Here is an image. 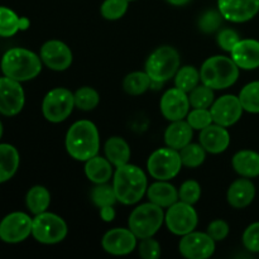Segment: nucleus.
Returning <instances> with one entry per match:
<instances>
[{"label": "nucleus", "mask_w": 259, "mask_h": 259, "mask_svg": "<svg viewBox=\"0 0 259 259\" xmlns=\"http://www.w3.org/2000/svg\"><path fill=\"white\" fill-rule=\"evenodd\" d=\"M129 7V0H104L100 13L106 20H118L124 17Z\"/></svg>", "instance_id": "37"}, {"label": "nucleus", "mask_w": 259, "mask_h": 259, "mask_svg": "<svg viewBox=\"0 0 259 259\" xmlns=\"http://www.w3.org/2000/svg\"><path fill=\"white\" fill-rule=\"evenodd\" d=\"M218 10L228 22L245 23L259 13V0H218Z\"/></svg>", "instance_id": "16"}, {"label": "nucleus", "mask_w": 259, "mask_h": 259, "mask_svg": "<svg viewBox=\"0 0 259 259\" xmlns=\"http://www.w3.org/2000/svg\"><path fill=\"white\" fill-rule=\"evenodd\" d=\"M201 197V186L195 180H187L181 185L179 190L180 201L195 205Z\"/></svg>", "instance_id": "39"}, {"label": "nucleus", "mask_w": 259, "mask_h": 259, "mask_svg": "<svg viewBox=\"0 0 259 259\" xmlns=\"http://www.w3.org/2000/svg\"><path fill=\"white\" fill-rule=\"evenodd\" d=\"M25 95L19 81L9 77H0V113L14 116L24 108Z\"/></svg>", "instance_id": "13"}, {"label": "nucleus", "mask_w": 259, "mask_h": 259, "mask_svg": "<svg viewBox=\"0 0 259 259\" xmlns=\"http://www.w3.org/2000/svg\"><path fill=\"white\" fill-rule=\"evenodd\" d=\"M138 252L143 259H157L161 255V244L153 237L143 238L138 245Z\"/></svg>", "instance_id": "41"}, {"label": "nucleus", "mask_w": 259, "mask_h": 259, "mask_svg": "<svg viewBox=\"0 0 259 259\" xmlns=\"http://www.w3.org/2000/svg\"><path fill=\"white\" fill-rule=\"evenodd\" d=\"M73 96H75V106L83 111L94 110L100 103V95L98 91L89 86L80 88L73 94Z\"/></svg>", "instance_id": "33"}, {"label": "nucleus", "mask_w": 259, "mask_h": 259, "mask_svg": "<svg viewBox=\"0 0 259 259\" xmlns=\"http://www.w3.org/2000/svg\"><path fill=\"white\" fill-rule=\"evenodd\" d=\"M239 100L245 111L259 114V81L247 83L240 91Z\"/></svg>", "instance_id": "32"}, {"label": "nucleus", "mask_w": 259, "mask_h": 259, "mask_svg": "<svg viewBox=\"0 0 259 259\" xmlns=\"http://www.w3.org/2000/svg\"><path fill=\"white\" fill-rule=\"evenodd\" d=\"M179 152L181 156L182 166L189 167V168H196L201 166L206 158V151L201 144L189 143Z\"/></svg>", "instance_id": "31"}, {"label": "nucleus", "mask_w": 259, "mask_h": 259, "mask_svg": "<svg viewBox=\"0 0 259 259\" xmlns=\"http://www.w3.org/2000/svg\"><path fill=\"white\" fill-rule=\"evenodd\" d=\"M67 153L73 159L86 162L98 156L100 149V134L95 124L90 120H78L67 131L65 139Z\"/></svg>", "instance_id": "1"}, {"label": "nucleus", "mask_w": 259, "mask_h": 259, "mask_svg": "<svg viewBox=\"0 0 259 259\" xmlns=\"http://www.w3.org/2000/svg\"><path fill=\"white\" fill-rule=\"evenodd\" d=\"M186 120L195 131H202L204 128L209 126L210 124L214 123L211 111L209 109H192L187 114Z\"/></svg>", "instance_id": "38"}, {"label": "nucleus", "mask_w": 259, "mask_h": 259, "mask_svg": "<svg viewBox=\"0 0 259 259\" xmlns=\"http://www.w3.org/2000/svg\"><path fill=\"white\" fill-rule=\"evenodd\" d=\"M2 136H3V124L2 121H0V138H2Z\"/></svg>", "instance_id": "47"}, {"label": "nucleus", "mask_w": 259, "mask_h": 259, "mask_svg": "<svg viewBox=\"0 0 259 259\" xmlns=\"http://www.w3.org/2000/svg\"><path fill=\"white\" fill-rule=\"evenodd\" d=\"M152 85V80L147 72H141V71H136L124 77L123 81V89L126 94L129 95H142L146 93Z\"/></svg>", "instance_id": "29"}, {"label": "nucleus", "mask_w": 259, "mask_h": 259, "mask_svg": "<svg viewBox=\"0 0 259 259\" xmlns=\"http://www.w3.org/2000/svg\"><path fill=\"white\" fill-rule=\"evenodd\" d=\"M182 167L180 152L174 148H158L149 156L147 169L157 181H169L180 174Z\"/></svg>", "instance_id": "8"}, {"label": "nucleus", "mask_w": 259, "mask_h": 259, "mask_svg": "<svg viewBox=\"0 0 259 259\" xmlns=\"http://www.w3.org/2000/svg\"><path fill=\"white\" fill-rule=\"evenodd\" d=\"M164 223L163 207L147 202L137 206L129 215V229L137 235L138 239L153 237Z\"/></svg>", "instance_id": "6"}, {"label": "nucleus", "mask_w": 259, "mask_h": 259, "mask_svg": "<svg viewBox=\"0 0 259 259\" xmlns=\"http://www.w3.org/2000/svg\"><path fill=\"white\" fill-rule=\"evenodd\" d=\"M207 234L215 240V242H222L229 234V225L227 222L222 219H217L211 222L207 227Z\"/></svg>", "instance_id": "44"}, {"label": "nucleus", "mask_w": 259, "mask_h": 259, "mask_svg": "<svg viewBox=\"0 0 259 259\" xmlns=\"http://www.w3.org/2000/svg\"><path fill=\"white\" fill-rule=\"evenodd\" d=\"M192 136H194V129L191 128L187 120H176L171 121L164 132V142L166 146L169 148H174L176 151L184 148L189 143H191Z\"/></svg>", "instance_id": "22"}, {"label": "nucleus", "mask_w": 259, "mask_h": 259, "mask_svg": "<svg viewBox=\"0 0 259 259\" xmlns=\"http://www.w3.org/2000/svg\"><path fill=\"white\" fill-rule=\"evenodd\" d=\"M113 187L116 199L124 205H134L147 194L148 181L143 169L136 164L116 167L113 177Z\"/></svg>", "instance_id": "2"}, {"label": "nucleus", "mask_w": 259, "mask_h": 259, "mask_svg": "<svg viewBox=\"0 0 259 259\" xmlns=\"http://www.w3.org/2000/svg\"><path fill=\"white\" fill-rule=\"evenodd\" d=\"M239 77V67L227 56H212L201 66L200 78L201 83L212 90H225L237 82Z\"/></svg>", "instance_id": "4"}, {"label": "nucleus", "mask_w": 259, "mask_h": 259, "mask_svg": "<svg viewBox=\"0 0 259 259\" xmlns=\"http://www.w3.org/2000/svg\"><path fill=\"white\" fill-rule=\"evenodd\" d=\"M215 243L207 233L191 232L180 240L179 250L187 259H207L214 254Z\"/></svg>", "instance_id": "12"}, {"label": "nucleus", "mask_w": 259, "mask_h": 259, "mask_svg": "<svg viewBox=\"0 0 259 259\" xmlns=\"http://www.w3.org/2000/svg\"><path fill=\"white\" fill-rule=\"evenodd\" d=\"M25 204L29 211L34 215L47 211L51 204L50 191L43 186H33L25 196Z\"/></svg>", "instance_id": "28"}, {"label": "nucleus", "mask_w": 259, "mask_h": 259, "mask_svg": "<svg viewBox=\"0 0 259 259\" xmlns=\"http://www.w3.org/2000/svg\"><path fill=\"white\" fill-rule=\"evenodd\" d=\"M210 111H211L212 120L215 124L232 126L237 121H239L244 109L240 103L239 96L224 95L212 103Z\"/></svg>", "instance_id": "14"}, {"label": "nucleus", "mask_w": 259, "mask_h": 259, "mask_svg": "<svg viewBox=\"0 0 259 259\" xmlns=\"http://www.w3.org/2000/svg\"><path fill=\"white\" fill-rule=\"evenodd\" d=\"M40 60L51 70L65 71L72 65V51L61 40H48L40 47Z\"/></svg>", "instance_id": "17"}, {"label": "nucleus", "mask_w": 259, "mask_h": 259, "mask_svg": "<svg viewBox=\"0 0 259 259\" xmlns=\"http://www.w3.org/2000/svg\"><path fill=\"white\" fill-rule=\"evenodd\" d=\"M200 144L207 153L219 154L228 149L230 144V134L227 126L219 124H210L209 126L200 131Z\"/></svg>", "instance_id": "19"}, {"label": "nucleus", "mask_w": 259, "mask_h": 259, "mask_svg": "<svg viewBox=\"0 0 259 259\" xmlns=\"http://www.w3.org/2000/svg\"><path fill=\"white\" fill-rule=\"evenodd\" d=\"M75 108V96L68 89L56 88L46 94L42 103L43 116L51 123L65 121Z\"/></svg>", "instance_id": "9"}, {"label": "nucleus", "mask_w": 259, "mask_h": 259, "mask_svg": "<svg viewBox=\"0 0 259 259\" xmlns=\"http://www.w3.org/2000/svg\"><path fill=\"white\" fill-rule=\"evenodd\" d=\"M20 30V18L7 7H0V37H12Z\"/></svg>", "instance_id": "34"}, {"label": "nucleus", "mask_w": 259, "mask_h": 259, "mask_svg": "<svg viewBox=\"0 0 259 259\" xmlns=\"http://www.w3.org/2000/svg\"><path fill=\"white\" fill-rule=\"evenodd\" d=\"M2 71L4 76L19 82L29 81L42 71V60L27 48H12L3 56Z\"/></svg>", "instance_id": "3"}, {"label": "nucleus", "mask_w": 259, "mask_h": 259, "mask_svg": "<svg viewBox=\"0 0 259 259\" xmlns=\"http://www.w3.org/2000/svg\"><path fill=\"white\" fill-rule=\"evenodd\" d=\"M232 60L242 70H255L259 67V40L240 39L232 50Z\"/></svg>", "instance_id": "20"}, {"label": "nucleus", "mask_w": 259, "mask_h": 259, "mask_svg": "<svg viewBox=\"0 0 259 259\" xmlns=\"http://www.w3.org/2000/svg\"><path fill=\"white\" fill-rule=\"evenodd\" d=\"M239 40V34H238L234 29H230V28L222 29L219 32V34H218V45L220 46V48L227 51V52H232L234 46L237 45Z\"/></svg>", "instance_id": "43"}, {"label": "nucleus", "mask_w": 259, "mask_h": 259, "mask_svg": "<svg viewBox=\"0 0 259 259\" xmlns=\"http://www.w3.org/2000/svg\"><path fill=\"white\" fill-rule=\"evenodd\" d=\"M91 201L100 209L105 206H114L118 199H116L113 185H108V182L96 185L91 191Z\"/></svg>", "instance_id": "35"}, {"label": "nucleus", "mask_w": 259, "mask_h": 259, "mask_svg": "<svg viewBox=\"0 0 259 259\" xmlns=\"http://www.w3.org/2000/svg\"><path fill=\"white\" fill-rule=\"evenodd\" d=\"M19 167V153L12 144H0V184L12 179Z\"/></svg>", "instance_id": "27"}, {"label": "nucleus", "mask_w": 259, "mask_h": 259, "mask_svg": "<svg viewBox=\"0 0 259 259\" xmlns=\"http://www.w3.org/2000/svg\"><path fill=\"white\" fill-rule=\"evenodd\" d=\"M85 175L95 185L106 184L114 176L113 164L106 157L95 156L85 162Z\"/></svg>", "instance_id": "25"}, {"label": "nucleus", "mask_w": 259, "mask_h": 259, "mask_svg": "<svg viewBox=\"0 0 259 259\" xmlns=\"http://www.w3.org/2000/svg\"><path fill=\"white\" fill-rule=\"evenodd\" d=\"M200 81H201L200 71L196 70L194 66H184V67L179 68L175 75V86L187 94L194 90L199 85Z\"/></svg>", "instance_id": "30"}, {"label": "nucleus", "mask_w": 259, "mask_h": 259, "mask_svg": "<svg viewBox=\"0 0 259 259\" xmlns=\"http://www.w3.org/2000/svg\"><path fill=\"white\" fill-rule=\"evenodd\" d=\"M105 157L110 161L114 167H120L129 163L131 159V147L120 137H111L106 141L105 147Z\"/></svg>", "instance_id": "26"}, {"label": "nucleus", "mask_w": 259, "mask_h": 259, "mask_svg": "<svg viewBox=\"0 0 259 259\" xmlns=\"http://www.w3.org/2000/svg\"><path fill=\"white\" fill-rule=\"evenodd\" d=\"M233 168L238 175L247 179L259 176V153L250 149L237 152L232 159Z\"/></svg>", "instance_id": "23"}, {"label": "nucleus", "mask_w": 259, "mask_h": 259, "mask_svg": "<svg viewBox=\"0 0 259 259\" xmlns=\"http://www.w3.org/2000/svg\"><path fill=\"white\" fill-rule=\"evenodd\" d=\"M167 2H168L169 4H172V5H177V7H181V5L187 4L190 0H167Z\"/></svg>", "instance_id": "46"}, {"label": "nucleus", "mask_w": 259, "mask_h": 259, "mask_svg": "<svg viewBox=\"0 0 259 259\" xmlns=\"http://www.w3.org/2000/svg\"><path fill=\"white\" fill-rule=\"evenodd\" d=\"M189 100L194 109H209L214 103V90L204 83L197 85L189 93Z\"/></svg>", "instance_id": "36"}, {"label": "nucleus", "mask_w": 259, "mask_h": 259, "mask_svg": "<svg viewBox=\"0 0 259 259\" xmlns=\"http://www.w3.org/2000/svg\"><path fill=\"white\" fill-rule=\"evenodd\" d=\"M147 196L149 201L161 207H169L180 200L176 187L167 181H157L148 186Z\"/></svg>", "instance_id": "24"}, {"label": "nucleus", "mask_w": 259, "mask_h": 259, "mask_svg": "<svg viewBox=\"0 0 259 259\" xmlns=\"http://www.w3.org/2000/svg\"><path fill=\"white\" fill-rule=\"evenodd\" d=\"M137 235L131 229L115 228L105 233L101 240L104 250L113 255H126L137 248Z\"/></svg>", "instance_id": "18"}, {"label": "nucleus", "mask_w": 259, "mask_h": 259, "mask_svg": "<svg viewBox=\"0 0 259 259\" xmlns=\"http://www.w3.org/2000/svg\"><path fill=\"white\" fill-rule=\"evenodd\" d=\"M164 223L171 233L175 235H184L194 232L199 223L196 210L194 205L184 201H177L168 207L164 214Z\"/></svg>", "instance_id": "10"}, {"label": "nucleus", "mask_w": 259, "mask_h": 259, "mask_svg": "<svg viewBox=\"0 0 259 259\" xmlns=\"http://www.w3.org/2000/svg\"><path fill=\"white\" fill-rule=\"evenodd\" d=\"M224 17L219 10H209L204 13L199 19V28L204 33H212L218 30L222 25Z\"/></svg>", "instance_id": "40"}, {"label": "nucleus", "mask_w": 259, "mask_h": 259, "mask_svg": "<svg viewBox=\"0 0 259 259\" xmlns=\"http://www.w3.org/2000/svg\"><path fill=\"white\" fill-rule=\"evenodd\" d=\"M181 58L171 46H162L149 55L146 62V72L152 82L163 83L175 77L180 68Z\"/></svg>", "instance_id": "5"}, {"label": "nucleus", "mask_w": 259, "mask_h": 259, "mask_svg": "<svg viewBox=\"0 0 259 259\" xmlns=\"http://www.w3.org/2000/svg\"><path fill=\"white\" fill-rule=\"evenodd\" d=\"M33 219L25 212L15 211L0 223V239L5 243H20L32 234Z\"/></svg>", "instance_id": "11"}, {"label": "nucleus", "mask_w": 259, "mask_h": 259, "mask_svg": "<svg viewBox=\"0 0 259 259\" xmlns=\"http://www.w3.org/2000/svg\"><path fill=\"white\" fill-rule=\"evenodd\" d=\"M243 244L252 253H259V222L250 224L243 233Z\"/></svg>", "instance_id": "42"}, {"label": "nucleus", "mask_w": 259, "mask_h": 259, "mask_svg": "<svg viewBox=\"0 0 259 259\" xmlns=\"http://www.w3.org/2000/svg\"><path fill=\"white\" fill-rule=\"evenodd\" d=\"M255 197V186L249 179H239L233 182L227 192V200L234 209L249 206Z\"/></svg>", "instance_id": "21"}, {"label": "nucleus", "mask_w": 259, "mask_h": 259, "mask_svg": "<svg viewBox=\"0 0 259 259\" xmlns=\"http://www.w3.org/2000/svg\"><path fill=\"white\" fill-rule=\"evenodd\" d=\"M68 228L65 220L53 212H40L33 219L32 235L42 244H57L67 237Z\"/></svg>", "instance_id": "7"}, {"label": "nucleus", "mask_w": 259, "mask_h": 259, "mask_svg": "<svg viewBox=\"0 0 259 259\" xmlns=\"http://www.w3.org/2000/svg\"><path fill=\"white\" fill-rule=\"evenodd\" d=\"M190 106L191 105H190L189 94L177 88L167 90L162 95L159 103L162 115L169 121L182 120L186 118L190 111Z\"/></svg>", "instance_id": "15"}, {"label": "nucleus", "mask_w": 259, "mask_h": 259, "mask_svg": "<svg viewBox=\"0 0 259 259\" xmlns=\"http://www.w3.org/2000/svg\"><path fill=\"white\" fill-rule=\"evenodd\" d=\"M100 217L104 222L110 223L113 222L114 218H115V210L113 206H105L100 209Z\"/></svg>", "instance_id": "45"}, {"label": "nucleus", "mask_w": 259, "mask_h": 259, "mask_svg": "<svg viewBox=\"0 0 259 259\" xmlns=\"http://www.w3.org/2000/svg\"><path fill=\"white\" fill-rule=\"evenodd\" d=\"M129 2H134V0H129Z\"/></svg>", "instance_id": "48"}]
</instances>
